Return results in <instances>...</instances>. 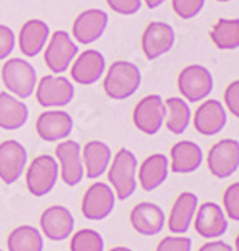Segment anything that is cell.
<instances>
[{
    "mask_svg": "<svg viewBox=\"0 0 239 251\" xmlns=\"http://www.w3.org/2000/svg\"><path fill=\"white\" fill-rule=\"evenodd\" d=\"M141 80H143V75H141L139 67L134 62L117 60L109 67L102 87L107 97L114 100H122L129 99L139 91Z\"/></svg>",
    "mask_w": 239,
    "mask_h": 251,
    "instance_id": "obj_1",
    "label": "cell"
},
{
    "mask_svg": "<svg viewBox=\"0 0 239 251\" xmlns=\"http://www.w3.org/2000/svg\"><path fill=\"white\" fill-rule=\"evenodd\" d=\"M109 183L116 198L125 201L137 189V157L129 149H119L107 168Z\"/></svg>",
    "mask_w": 239,
    "mask_h": 251,
    "instance_id": "obj_2",
    "label": "cell"
},
{
    "mask_svg": "<svg viewBox=\"0 0 239 251\" xmlns=\"http://www.w3.org/2000/svg\"><path fill=\"white\" fill-rule=\"evenodd\" d=\"M2 82L12 96L27 99L34 94L37 86V72L25 59L12 57L2 67Z\"/></svg>",
    "mask_w": 239,
    "mask_h": 251,
    "instance_id": "obj_3",
    "label": "cell"
},
{
    "mask_svg": "<svg viewBox=\"0 0 239 251\" xmlns=\"http://www.w3.org/2000/svg\"><path fill=\"white\" fill-rule=\"evenodd\" d=\"M59 179V163L54 156L40 154L32 159L25 173L27 189L32 196L42 198L54 189Z\"/></svg>",
    "mask_w": 239,
    "mask_h": 251,
    "instance_id": "obj_4",
    "label": "cell"
},
{
    "mask_svg": "<svg viewBox=\"0 0 239 251\" xmlns=\"http://www.w3.org/2000/svg\"><path fill=\"white\" fill-rule=\"evenodd\" d=\"M79 54V47L72 40L71 34L66 30H55L50 40H47V47L44 52V62L52 74H64L69 71L72 60Z\"/></svg>",
    "mask_w": 239,
    "mask_h": 251,
    "instance_id": "obj_5",
    "label": "cell"
},
{
    "mask_svg": "<svg viewBox=\"0 0 239 251\" xmlns=\"http://www.w3.org/2000/svg\"><path fill=\"white\" fill-rule=\"evenodd\" d=\"M213 87L214 79L208 67L192 64V66L184 67L179 72L177 89L188 102H199V100L206 99L213 92Z\"/></svg>",
    "mask_w": 239,
    "mask_h": 251,
    "instance_id": "obj_6",
    "label": "cell"
},
{
    "mask_svg": "<svg viewBox=\"0 0 239 251\" xmlns=\"http://www.w3.org/2000/svg\"><path fill=\"white\" fill-rule=\"evenodd\" d=\"M35 97L42 107H64L74 99V84L62 74L44 75L35 86Z\"/></svg>",
    "mask_w": 239,
    "mask_h": 251,
    "instance_id": "obj_7",
    "label": "cell"
},
{
    "mask_svg": "<svg viewBox=\"0 0 239 251\" xmlns=\"http://www.w3.org/2000/svg\"><path fill=\"white\" fill-rule=\"evenodd\" d=\"M166 119V106L164 99L157 94L145 96L137 102L132 112L134 126L141 132L147 136H154L161 131Z\"/></svg>",
    "mask_w": 239,
    "mask_h": 251,
    "instance_id": "obj_8",
    "label": "cell"
},
{
    "mask_svg": "<svg viewBox=\"0 0 239 251\" xmlns=\"http://www.w3.org/2000/svg\"><path fill=\"white\" fill-rule=\"evenodd\" d=\"M239 168V143L236 139L217 141L208 152V169L217 179L231 177Z\"/></svg>",
    "mask_w": 239,
    "mask_h": 251,
    "instance_id": "obj_9",
    "label": "cell"
},
{
    "mask_svg": "<svg viewBox=\"0 0 239 251\" xmlns=\"http://www.w3.org/2000/svg\"><path fill=\"white\" fill-rule=\"evenodd\" d=\"M176 42V32L171 24L166 22H151L143 32L141 47L144 55L149 60H156L161 55L167 54Z\"/></svg>",
    "mask_w": 239,
    "mask_h": 251,
    "instance_id": "obj_10",
    "label": "cell"
},
{
    "mask_svg": "<svg viewBox=\"0 0 239 251\" xmlns=\"http://www.w3.org/2000/svg\"><path fill=\"white\" fill-rule=\"evenodd\" d=\"M55 159L60 163V177L67 186H77L84 179L82 148L77 141L64 139L55 148Z\"/></svg>",
    "mask_w": 239,
    "mask_h": 251,
    "instance_id": "obj_11",
    "label": "cell"
},
{
    "mask_svg": "<svg viewBox=\"0 0 239 251\" xmlns=\"http://www.w3.org/2000/svg\"><path fill=\"white\" fill-rule=\"evenodd\" d=\"M109 25V15L100 9H87L80 12L72 24V35L77 44H94L104 35Z\"/></svg>",
    "mask_w": 239,
    "mask_h": 251,
    "instance_id": "obj_12",
    "label": "cell"
},
{
    "mask_svg": "<svg viewBox=\"0 0 239 251\" xmlns=\"http://www.w3.org/2000/svg\"><path fill=\"white\" fill-rule=\"evenodd\" d=\"M116 206V194L105 183H94L82 198V214L91 221L105 220Z\"/></svg>",
    "mask_w": 239,
    "mask_h": 251,
    "instance_id": "obj_13",
    "label": "cell"
},
{
    "mask_svg": "<svg viewBox=\"0 0 239 251\" xmlns=\"http://www.w3.org/2000/svg\"><path fill=\"white\" fill-rule=\"evenodd\" d=\"M192 223L196 233L206 240L219 238L228 231V218H226L221 206L213 203V201L197 206Z\"/></svg>",
    "mask_w": 239,
    "mask_h": 251,
    "instance_id": "obj_14",
    "label": "cell"
},
{
    "mask_svg": "<svg viewBox=\"0 0 239 251\" xmlns=\"http://www.w3.org/2000/svg\"><path fill=\"white\" fill-rule=\"evenodd\" d=\"M35 131L46 143H59L74 131V119L66 111H46L35 121Z\"/></svg>",
    "mask_w": 239,
    "mask_h": 251,
    "instance_id": "obj_15",
    "label": "cell"
},
{
    "mask_svg": "<svg viewBox=\"0 0 239 251\" xmlns=\"http://www.w3.org/2000/svg\"><path fill=\"white\" fill-rule=\"evenodd\" d=\"M27 166V149L19 141L9 139L0 143V179L14 184L22 176Z\"/></svg>",
    "mask_w": 239,
    "mask_h": 251,
    "instance_id": "obj_16",
    "label": "cell"
},
{
    "mask_svg": "<svg viewBox=\"0 0 239 251\" xmlns=\"http://www.w3.org/2000/svg\"><path fill=\"white\" fill-rule=\"evenodd\" d=\"M105 72V57L99 50L89 49L82 54L75 55L72 60L71 77L75 84L80 86H92L102 77Z\"/></svg>",
    "mask_w": 239,
    "mask_h": 251,
    "instance_id": "obj_17",
    "label": "cell"
},
{
    "mask_svg": "<svg viewBox=\"0 0 239 251\" xmlns=\"http://www.w3.org/2000/svg\"><path fill=\"white\" fill-rule=\"evenodd\" d=\"M74 216L66 206H50L40 216V229L50 241H64L74 231Z\"/></svg>",
    "mask_w": 239,
    "mask_h": 251,
    "instance_id": "obj_18",
    "label": "cell"
},
{
    "mask_svg": "<svg viewBox=\"0 0 239 251\" xmlns=\"http://www.w3.org/2000/svg\"><path fill=\"white\" fill-rule=\"evenodd\" d=\"M228 123L224 106L216 99H206L194 112V129L202 136H216Z\"/></svg>",
    "mask_w": 239,
    "mask_h": 251,
    "instance_id": "obj_19",
    "label": "cell"
},
{
    "mask_svg": "<svg viewBox=\"0 0 239 251\" xmlns=\"http://www.w3.org/2000/svg\"><path fill=\"white\" fill-rule=\"evenodd\" d=\"M129 220H131L132 228L143 236H156L166 226V214L163 208L154 203H147V201L136 204Z\"/></svg>",
    "mask_w": 239,
    "mask_h": 251,
    "instance_id": "obj_20",
    "label": "cell"
},
{
    "mask_svg": "<svg viewBox=\"0 0 239 251\" xmlns=\"http://www.w3.org/2000/svg\"><path fill=\"white\" fill-rule=\"evenodd\" d=\"M48 37H50V29L44 20H27L19 32V50L25 57H35L44 50Z\"/></svg>",
    "mask_w": 239,
    "mask_h": 251,
    "instance_id": "obj_21",
    "label": "cell"
},
{
    "mask_svg": "<svg viewBox=\"0 0 239 251\" xmlns=\"http://www.w3.org/2000/svg\"><path fill=\"white\" fill-rule=\"evenodd\" d=\"M199 206L197 196L191 191H184L174 201L171 213H169L167 228L174 234H184L189 231L194 220V214Z\"/></svg>",
    "mask_w": 239,
    "mask_h": 251,
    "instance_id": "obj_22",
    "label": "cell"
},
{
    "mask_svg": "<svg viewBox=\"0 0 239 251\" xmlns=\"http://www.w3.org/2000/svg\"><path fill=\"white\" fill-rule=\"evenodd\" d=\"M204 152L201 146L192 141H179L171 148V163L169 169L177 174H189L201 168Z\"/></svg>",
    "mask_w": 239,
    "mask_h": 251,
    "instance_id": "obj_23",
    "label": "cell"
},
{
    "mask_svg": "<svg viewBox=\"0 0 239 251\" xmlns=\"http://www.w3.org/2000/svg\"><path fill=\"white\" fill-rule=\"evenodd\" d=\"M169 176V159L167 156L151 154L139 166V184L144 191L151 193L154 189L161 188Z\"/></svg>",
    "mask_w": 239,
    "mask_h": 251,
    "instance_id": "obj_24",
    "label": "cell"
},
{
    "mask_svg": "<svg viewBox=\"0 0 239 251\" xmlns=\"http://www.w3.org/2000/svg\"><path fill=\"white\" fill-rule=\"evenodd\" d=\"M112 159V151L102 141H89L82 148L84 174L89 179H97L107 171Z\"/></svg>",
    "mask_w": 239,
    "mask_h": 251,
    "instance_id": "obj_25",
    "label": "cell"
},
{
    "mask_svg": "<svg viewBox=\"0 0 239 251\" xmlns=\"http://www.w3.org/2000/svg\"><path fill=\"white\" fill-rule=\"evenodd\" d=\"M29 121V107L19 97L0 92V129L17 131Z\"/></svg>",
    "mask_w": 239,
    "mask_h": 251,
    "instance_id": "obj_26",
    "label": "cell"
},
{
    "mask_svg": "<svg viewBox=\"0 0 239 251\" xmlns=\"http://www.w3.org/2000/svg\"><path fill=\"white\" fill-rule=\"evenodd\" d=\"M166 106V129L172 134L179 136L182 132H186V129L191 124V107L189 102L184 100L182 97H169L164 100Z\"/></svg>",
    "mask_w": 239,
    "mask_h": 251,
    "instance_id": "obj_27",
    "label": "cell"
},
{
    "mask_svg": "<svg viewBox=\"0 0 239 251\" xmlns=\"http://www.w3.org/2000/svg\"><path fill=\"white\" fill-rule=\"evenodd\" d=\"M209 37L221 50H236L239 47V20L219 19L211 29Z\"/></svg>",
    "mask_w": 239,
    "mask_h": 251,
    "instance_id": "obj_28",
    "label": "cell"
},
{
    "mask_svg": "<svg viewBox=\"0 0 239 251\" xmlns=\"http://www.w3.org/2000/svg\"><path fill=\"white\" fill-rule=\"evenodd\" d=\"M9 251H42L44 238L37 228L24 225L15 228L7 238Z\"/></svg>",
    "mask_w": 239,
    "mask_h": 251,
    "instance_id": "obj_29",
    "label": "cell"
},
{
    "mask_svg": "<svg viewBox=\"0 0 239 251\" xmlns=\"http://www.w3.org/2000/svg\"><path fill=\"white\" fill-rule=\"evenodd\" d=\"M71 251H104V240L96 229H80L72 236Z\"/></svg>",
    "mask_w": 239,
    "mask_h": 251,
    "instance_id": "obj_30",
    "label": "cell"
},
{
    "mask_svg": "<svg viewBox=\"0 0 239 251\" xmlns=\"http://www.w3.org/2000/svg\"><path fill=\"white\" fill-rule=\"evenodd\" d=\"M206 0H172V10L177 17L189 20L201 14Z\"/></svg>",
    "mask_w": 239,
    "mask_h": 251,
    "instance_id": "obj_31",
    "label": "cell"
},
{
    "mask_svg": "<svg viewBox=\"0 0 239 251\" xmlns=\"http://www.w3.org/2000/svg\"><path fill=\"white\" fill-rule=\"evenodd\" d=\"M222 204L229 220L239 221V183H233L222 194Z\"/></svg>",
    "mask_w": 239,
    "mask_h": 251,
    "instance_id": "obj_32",
    "label": "cell"
},
{
    "mask_svg": "<svg viewBox=\"0 0 239 251\" xmlns=\"http://www.w3.org/2000/svg\"><path fill=\"white\" fill-rule=\"evenodd\" d=\"M192 241L186 236H166L159 241L156 251H191Z\"/></svg>",
    "mask_w": 239,
    "mask_h": 251,
    "instance_id": "obj_33",
    "label": "cell"
},
{
    "mask_svg": "<svg viewBox=\"0 0 239 251\" xmlns=\"http://www.w3.org/2000/svg\"><path fill=\"white\" fill-rule=\"evenodd\" d=\"M112 12L119 15H134L143 7V0H105Z\"/></svg>",
    "mask_w": 239,
    "mask_h": 251,
    "instance_id": "obj_34",
    "label": "cell"
},
{
    "mask_svg": "<svg viewBox=\"0 0 239 251\" xmlns=\"http://www.w3.org/2000/svg\"><path fill=\"white\" fill-rule=\"evenodd\" d=\"M15 44H17V40H15L14 30L10 27L3 25V24H0V60L9 57L14 52Z\"/></svg>",
    "mask_w": 239,
    "mask_h": 251,
    "instance_id": "obj_35",
    "label": "cell"
},
{
    "mask_svg": "<svg viewBox=\"0 0 239 251\" xmlns=\"http://www.w3.org/2000/svg\"><path fill=\"white\" fill-rule=\"evenodd\" d=\"M224 102L231 114L239 117V80H233L224 91Z\"/></svg>",
    "mask_w": 239,
    "mask_h": 251,
    "instance_id": "obj_36",
    "label": "cell"
},
{
    "mask_svg": "<svg viewBox=\"0 0 239 251\" xmlns=\"http://www.w3.org/2000/svg\"><path fill=\"white\" fill-rule=\"evenodd\" d=\"M197 251H234L233 246L228 245V243L224 241H209L206 243V245H202Z\"/></svg>",
    "mask_w": 239,
    "mask_h": 251,
    "instance_id": "obj_37",
    "label": "cell"
},
{
    "mask_svg": "<svg viewBox=\"0 0 239 251\" xmlns=\"http://www.w3.org/2000/svg\"><path fill=\"white\" fill-rule=\"evenodd\" d=\"M166 0H143V3H145V7L147 9H157V7H161Z\"/></svg>",
    "mask_w": 239,
    "mask_h": 251,
    "instance_id": "obj_38",
    "label": "cell"
},
{
    "mask_svg": "<svg viewBox=\"0 0 239 251\" xmlns=\"http://www.w3.org/2000/svg\"><path fill=\"white\" fill-rule=\"evenodd\" d=\"M111 251H132L131 248H125V246H117V248H112Z\"/></svg>",
    "mask_w": 239,
    "mask_h": 251,
    "instance_id": "obj_39",
    "label": "cell"
},
{
    "mask_svg": "<svg viewBox=\"0 0 239 251\" xmlns=\"http://www.w3.org/2000/svg\"><path fill=\"white\" fill-rule=\"evenodd\" d=\"M216 2H222V3H224V2H231V0H216Z\"/></svg>",
    "mask_w": 239,
    "mask_h": 251,
    "instance_id": "obj_40",
    "label": "cell"
},
{
    "mask_svg": "<svg viewBox=\"0 0 239 251\" xmlns=\"http://www.w3.org/2000/svg\"><path fill=\"white\" fill-rule=\"evenodd\" d=\"M0 251H3V250H0Z\"/></svg>",
    "mask_w": 239,
    "mask_h": 251,
    "instance_id": "obj_41",
    "label": "cell"
}]
</instances>
